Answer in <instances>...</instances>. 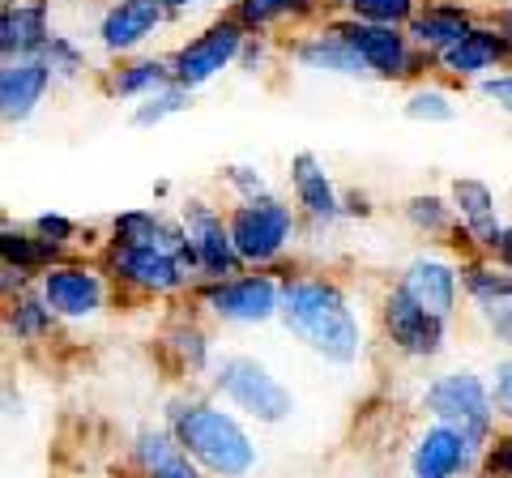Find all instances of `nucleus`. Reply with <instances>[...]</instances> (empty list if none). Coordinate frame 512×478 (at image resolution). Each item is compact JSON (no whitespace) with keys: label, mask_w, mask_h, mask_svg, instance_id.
Listing matches in <instances>:
<instances>
[{"label":"nucleus","mask_w":512,"mask_h":478,"mask_svg":"<svg viewBox=\"0 0 512 478\" xmlns=\"http://www.w3.org/2000/svg\"><path fill=\"white\" fill-rule=\"evenodd\" d=\"M461 291L474 304L487 338L512 350V274L500 265L461 261Z\"/></svg>","instance_id":"13"},{"label":"nucleus","mask_w":512,"mask_h":478,"mask_svg":"<svg viewBox=\"0 0 512 478\" xmlns=\"http://www.w3.org/2000/svg\"><path fill=\"white\" fill-rule=\"evenodd\" d=\"M338 35L355 47L359 60L367 65V73L380 77V82H397V77H410L414 65H419V47L410 43V35H402L397 26H376V22H359V18H346L333 26Z\"/></svg>","instance_id":"12"},{"label":"nucleus","mask_w":512,"mask_h":478,"mask_svg":"<svg viewBox=\"0 0 512 478\" xmlns=\"http://www.w3.org/2000/svg\"><path fill=\"white\" fill-rule=\"evenodd\" d=\"M350 18L376 26H402L414 22V0H350Z\"/></svg>","instance_id":"33"},{"label":"nucleus","mask_w":512,"mask_h":478,"mask_svg":"<svg viewBox=\"0 0 512 478\" xmlns=\"http://www.w3.org/2000/svg\"><path fill=\"white\" fill-rule=\"evenodd\" d=\"M227 184L235 188L239 201H252V197H265V193H269L265 175L256 171V167H231V171H227Z\"/></svg>","instance_id":"37"},{"label":"nucleus","mask_w":512,"mask_h":478,"mask_svg":"<svg viewBox=\"0 0 512 478\" xmlns=\"http://www.w3.org/2000/svg\"><path fill=\"white\" fill-rule=\"evenodd\" d=\"M43 60H47V69H52L56 82H73V77H82V69H86L82 47L64 35H52V43L43 47Z\"/></svg>","instance_id":"34"},{"label":"nucleus","mask_w":512,"mask_h":478,"mask_svg":"<svg viewBox=\"0 0 512 478\" xmlns=\"http://www.w3.org/2000/svg\"><path fill=\"white\" fill-rule=\"evenodd\" d=\"M52 82L56 77H52V69H47L43 56L5 60V69H0V116H5L9 124H26L39 111V103L47 99Z\"/></svg>","instance_id":"17"},{"label":"nucleus","mask_w":512,"mask_h":478,"mask_svg":"<svg viewBox=\"0 0 512 478\" xmlns=\"http://www.w3.org/2000/svg\"><path fill=\"white\" fill-rule=\"evenodd\" d=\"M295 60L299 69H312V73H338V77H372L367 65L359 60V52L350 47L338 30H329V35H316L308 43L295 47Z\"/></svg>","instance_id":"24"},{"label":"nucleus","mask_w":512,"mask_h":478,"mask_svg":"<svg viewBox=\"0 0 512 478\" xmlns=\"http://www.w3.org/2000/svg\"><path fill=\"white\" fill-rule=\"evenodd\" d=\"M419 402L436 423L457 427L478 449H487L491 423H495V402H491V385L474 368H453V372H440L436 380H427Z\"/></svg>","instance_id":"4"},{"label":"nucleus","mask_w":512,"mask_h":478,"mask_svg":"<svg viewBox=\"0 0 512 478\" xmlns=\"http://www.w3.org/2000/svg\"><path fill=\"white\" fill-rule=\"evenodd\" d=\"M478 444L448 423H431L410 444V478H457L478 461Z\"/></svg>","instance_id":"14"},{"label":"nucleus","mask_w":512,"mask_h":478,"mask_svg":"<svg viewBox=\"0 0 512 478\" xmlns=\"http://www.w3.org/2000/svg\"><path fill=\"white\" fill-rule=\"evenodd\" d=\"M487 466H491L495 478H512V436L495 440V449L487 453Z\"/></svg>","instance_id":"39"},{"label":"nucleus","mask_w":512,"mask_h":478,"mask_svg":"<svg viewBox=\"0 0 512 478\" xmlns=\"http://www.w3.org/2000/svg\"><path fill=\"white\" fill-rule=\"evenodd\" d=\"M291 193H295V205L308 214V222H316V227H333L338 218H346L342 193L333 188L325 163L308 150H299L291 158Z\"/></svg>","instance_id":"18"},{"label":"nucleus","mask_w":512,"mask_h":478,"mask_svg":"<svg viewBox=\"0 0 512 478\" xmlns=\"http://www.w3.org/2000/svg\"><path fill=\"white\" fill-rule=\"evenodd\" d=\"M500 30H504V35L512 39V9H504V13H500Z\"/></svg>","instance_id":"43"},{"label":"nucleus","mask_w":512,"mask_h":478,"mask_svg":"<svg viewBox=\"0 0 512 478\" xmlns=\"http://www.w3.org/2000/svg\"><path fill=\"white\" fill-rule=\"evenodd\" d=\"M402 214H406L410 227L419 231V235H427V239L448 235V231H453V218H457L453 201H444V197H436V193H414V197L402 205Z\"/></svg>","instance_id":"28"},{"label":"nucleus","mask_w":512,"mask_h":478,"mask_svg":"<svg viewBox=\"0 0 512 478\" xmlns=\"http://www.w3.org/2000/svg\"><path fill=\"white\" fill-rule=\"evenodd\" d=\"M239 52H244V26L239 22H214L210 30H201L197 39H188L180 52L171 56V77L184 90H197L205 82H214L222 69H231Z\"/></svg>","instance_id":"11"},{"label":"nucleus","mask_w":512,"mask_h":478,"mask_svg":"<svg viewBox=\"0 0 512 478\" xmlns=\"http://www.w3.org/2000/svg\"><path fill=\"white\" fill-rule=\"evenodd\" d=\"M133 457L146 470V478H201L197 461L184 453V444L163 427H141L133 440Z\"/></svg>","instance_id":"21"},{"label":"nucleus","mask_w":512,"mask_h":478,"mask_svg":"<svg viewBox=\"0 0 512 478\" xmlns=\"http://www.w3.org/2000/svg\"><path fill=\"white\" fill-rule=\"evenodd\" d=\"M278 321L299 346L333 368H350L363 355V321L350 295L329 278H286Z\"/></svg>","instance_id":"1"},{"label":"nucleus","mask_w":512,"mask_h":478,"mask_svg":"<svg viewBox=\"0 0 512 478\" xmlns=\"http://www.w3.org/2000/svg\"><path fill=\"white\" fill-rule=\"evenodd\" d=\"M448 201H453V210H457V231H466L474 248H483V252L500 248L504 222H500V210H495L491 184L474 180V175H461V180L448 184Z\"/></svg>","instance_id":"16"},{"label":"nucleus","mask_w":512,"mask_h":478,"mask_svg":"<svg viewBox=\"0 0 512 478\" xmlns=\"http://www.w3.org/2000/svg\"><path fill=\"white\" fill-rule=\"evenodd\" d=\"M163 9H188V5H197V0H158Z\"/></svg>","instance_id":"42"},{"label":"nucleus","mask_w":512,"mask_h":478,"mask_svg":"<svg viewBox=\"0 0 512 478\" xmlns=\"http://www.w3.org/2000/svg\"><path fill=\"white\" fill-rule=\"evenodd\" d=\"M380 329H384V342L406 359H436L448 338V321L419 308L402 286H389L380 295Z\"/></svg>","instance_id":"10"},{"label":"nucleus","mask_w":512,"mask_h":478,"mask_svg":"<svg viewBox=\"0 0 512 478\" xmlns=\"http://www.w3.org/2000/svg\"><path fill=\"white\" fill-rule=\"evenodd\" d=\"M342 205H346V214H359V218H367V214H372V205H367L363 197H355V193H350V197H342Z\"/></svg>","instance_id":"41"},{"label":"nucleus","mask_w":512,"mask_h":478,"mask_svg":"<svg viewBox=\"0 0 512 478\" xmlns=\"http://www.w3.org/2000/svg\"><path fill=\"white\" fill-rule=\"evenodd\" d=\"M47 43H52V30H47L43 5H9L5 9V18H0V52H5V60L43 56Z\"/></svg>","instance_id":"23"},{"label":"nucleus","mask_w":512,"mask_h":478,"mask_svg":"<svg viewBox=\"0 0 512 478\" xmlns=\"http://www.w3.org/2000/svg\"><path fill=\"white\" fill-rule=\"evenodd\" d=\"M39 295L56 312V321L86 325L107 308V269L86 261H56L39 274Z\"/></svg>","instance_id":"9"},{"label":"nucleus","mask_w":512,"mask_h":478,"mask_svg":"<svg viewBox=\"0 0 512 478\" xmlns=\"http://www.w3.org/2000/svg\"><path fill=\"white\" fill-rule=\"evenodd\" d=\"M188 248H192V265H197L201 282H218V278H235L244 274V257H239L235 239H231V222L222 218L210 201L192 197L180 210Z\"/></svg>","instance_id":"8"},{"label":"nucleus","mask_w":512,"mask_h":478,"mask_svg":"<svg viewBox=\"0 0 512 478\" xmlns=\"http://www.w3.org/2000/svg\"><path fill=\"white\" fill-rule=\"evenodd\" d=\"M167 9L158 0H116L99 26V43L107 52H133L141 47L158 26H163Z\"/></svg>","instance_id":"19"},{"label":"nucleus","mask_w":512,"mask_h":478,"mask_svg":"<svg viewBox=\"0 0 512 478\" xmlns=\"http://www.w3.org/2000/svg\"><path fill=\"white\" fill-rule=\"evenodd\" d=\"M508 56H512V39L504 30L474 26L457 47H448L440 56V69L453 73V77H487L495 65H504Z\"/></svg>","instance_id":"20"},{"label":"nucleus","mask_w":512,"mask_h":478,"mask_svg":"<svg viewBox=\"0 0 512 478\" xmlns=\"http://www.w3.org/2000/svg\"><path fill=\"white\" fill-rule=\"evenodd\" d=\"M312 0H239L235 5V22L244 30H265L269 22L286 18V13H303Z\"/></svg>","instance_id":"32"},{"label":"nucleus","mask_w":512,"mask_h":478,"mask_svg":"<svg viewBox=\"0 0 512 478\" xmlns=\"http://www.w3.org/2000/svg\"><path fill=\"white\" fill-rule=\"evenodd\" d=\"M30 231H39L43 239H52V244H60V248H69L82 227H77L69 214H39L35 222H30Z\"/></svg>","instance_id":"36"},{"label":"nucleus","mask_w":512,"mask_h":478,"mask_svg":"<svg viewBox=\"0 0 512 478\" xmlns=\"http://www.w3.org/2000/svg\"><path fill=\"white\" fill-rule=\"evenodd\" d=\"M491 257H495V265L508 269V274H512V227H504V239H500V248H495Z\"/></svg>","instance_id":"40"},{"label":"nucleus","mask_w":512,"mask_h":478,"mask_svg":"<svg viewBox=\"0 0 512 478\" xmlns=\"http://www.w3.org/2000/svg\"><path fill=\"white\" fill-rule=\"evenodd\" d=\"M180 111H188V90L180 82H171L167 90H158V94H150V99H141L133 107V124L137 129H154V124L180 116Z\"/></svg>","instance_id":"30"},{"label":"nucleus","mask_w":512,"mask_h":478,"mask_svg":"<svg viewBox=\"0 0 512 478\" xmlns=\"http://www.w3.org/2000/svg\"><path fill=\"white\" fill-rule=\"evenodd\" d=\"M171 82H175L171 65H163V60H133V65H124L116 77H111V94L141 103V99H150V94L167 90Z\"/></svg>","instance_id":"27"},{"label":"nucleus","mask_w":512,"mask_h":478,"mask_svg":"<svg viewBox=\"0 0 512 478\" xmlns=\"http://www.w3.org/2000/svg\"><path fill=\"white\" fill-rule=\"evenodd\" d=\"M167 419L184 453L214 478H248L256 470V444L231 410L214 402H175Z\"/></svg>","instance_id":"2"},{"label":"nucleus","mask_w":512,"mask_h":478,"mask_svg":"<svg viewBox=\"0 0 512 478\" xmlns=\"http://www.w3.org/2000/svg\"><path fill=\"white\" fill-rule=\"evenodd\" d=\"M406 116L414 124H448L457 116V103L448 99L440 86H419V90H410V99H406Z\"/></svg>","instance_id":"31"},{"label":"nucleus","mask_w":512,"mask_h":478,"mask_svg":"<svg viewBox=\"0 0 512 478\" xmlns=\"http://www.w3.org/2000/svg\"><path fill=\"white\" fill-rule=\"evenodd\" d=\"M107 274L133 286L141 295H180L188 278H197L192 269L184 265V257H175L167 248H154V244H120V239H107Z\"/></svg>","instance_id":"7"},{"label":"nucleus","mask_w":512,"mask_h":478,"mask_svg":"<svg viewBox=\"0 0 512 478\" xmlns=\"http://www.w3.org/2000/svg\"><path fill=\"white\" fill-rule=\"evenodd\" d=\"M478 90H483L491 103H500L504 111H512V73H504V77H483V82H478Z\"/></svg>","instance_id":"38"},{"label":"nucleus","mask_w":512,"mask_h":478,"mask_svg":"<svg viewBox=\"0 0 512 478\" xmlns=\"http://www.w3.org/2000/svg\"><path fill=\"white\" fill-rule=\"evenodd\" d=\"M402 291L414 299L419 308H427L440 321H453L457 316V295H461V265L436 257V252H423L402 269Z\"/></svg>","instance_id":"15"},{"label":"nucleus","mask_w":512,"mask_h":478,"mask_svg":"<svg viewBox=\"0 0 512 478\" xmlns=\"http://www.w3.org/2000/svg\"><path fill=\"white\" fill-rule=\"evenodd\" d=\"M0 257H5V265L26 269V274H43V269H52L56 261H64V248L52 244V239H43L39 231L5 227L0 231Z\"/></svg>","instance_id":"25"},{"label":"nucleus","mask_w":512,"mask_h":478,"mask_svg":"<svg viewBox=\"0 0 512 478\" xmlns=\"http://www.w3.org/2000/svg\"><path fill=\"white\" fill-rule=\"evenodd\" d=\"M52 321H56V312L47 308V299L39 295V286H35V291L9 295L5 329H9L13 342H43L47 333H52Z\"/></svg>","instance_id":"26"},{"label":"nucleus","mask_w":512,"mask_h":478,"mask_svg":"<svg viewBox=\"0 0 512 478\" xmlns=\"http://www.w3.org/2000/svg\"><path fill=\"white\" fill-rule=\"evenodd\" d=\"M227 222H231V239H235L239 257H244V265H274L299 235L295 210L274 193L239 201L227 214Z\"/></svg>","instance_id":"5"},{"label":"nucleus","mask_w":512,"mask_h":478,"mask_svg":"<svg viewBox=\"0 0 512 478\" xmlns=\"http://www.w3.org/2000/svg\"><path fill=\"white\" fill-rule=\"evenodd\" d=\"M214 393H222V402H231L239 414L269 427L295 414V393L256 355H222L214 363Z\"/></svg>","instance_id":"3"},{"label":"nucleus","mask_w":512,"mask_h":478,"mask_svg":"<svg viewBox=\"0 0 512 478\" xmlns=\"http://www.w3.org/2000/svg\"><path fill=\"white\" fill-rule=\"evenodd\" d=\"M167 346H171V355L180 359V368H188V372H205L214 363V342L205 338V329L192 325V321L171 325Z\"/></svg>","instance_id":"29"},{"label":"nucleus","mask_w":512,"mask_h":478,"mask_svg":"<svg viewBox=\"0 0 512 478\" xmlns=\"http://www.w3.org/2000/svg\"><path fill=\"white\" fill-rule=\"evenodd\" d=\"M474 30L470 13L457 9V5H431L427 13H419V18L410 22V43L419 47V52H431V56H444L448 47H457L461 39H466Z\"/></svg>","instance_id":"22"},{"label":"nucleus","mask_w":512,"mask_h":478,"mask_svg":"<svg viewBox=\"0 0 512 478\" xmlns=\"http://www.w3.org/2000/svg\"><path fill=\"white\" fill-rule=\"evenodd\" d=\"M197 304L222 325H265L282 312V282L274 274H235L201 282Z\"/></svg>","instance_id":"6"},{"label":"nucleus","mask_w":512,"mask_h":478,"mask_svg":"<svg viewBox=\"0 0 512 478\" xmlns=\"http://www.w3.org/2000/svg\"><path fill=\"white\" fill-rule=\"evenodd\" d=\"M491 402H495V419L512 423V350L495 359L491 368Z\"/></svg>","instance_id":"35"}]
</instances>
